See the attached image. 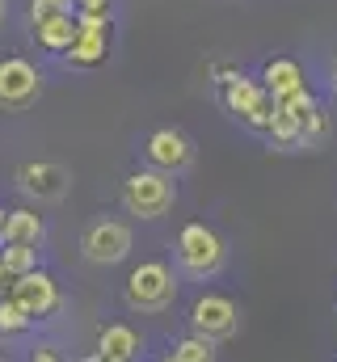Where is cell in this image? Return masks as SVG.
<instances>
[{"mask_svg":"<svg viewBox=\"0 0 337 362\" xmlns=\"http://www.w3.org/2000/svg\"><path fill=\"white\" fill-rule=\"evenodd\" d=\"M173 266L190 282H211L228 270V240L211 223H185L173 240Z\"/></svg>","mask_w":337,"mask_h":362,"instance_id":"6da1fadb","label":"cell"},{"mask_svg":"<svg viewBox=\"0 0 337 362\" xmlns=\"http://www.w3.org/2000/svg\"><path fill=\"white\" fill-rule=\"evenodd\" d=\"M177 282H181V274L168 262H139L122 282V303L131 312H144V316L168 312L173 299H177Z\"/></svg>","mask_w":337,"mask_h":362,"instance_id":"7a4b0ae2","label":"cell"},{"mask_svg":"<svg viewBox=\"0 0 337 362\" xmlns=\"http://www.w3.org/2000/svg\"><path fill=\"white\" fill-rule=\"evenodd\" d=\"M118 202L135 219H165L177 202V177H168L161 169H135L122 177Z\"/></svg>","mask_w":337,"mask_h":362,"instance_id":"3957f363","label":"cell"},{"mask_svg":"<svg viewBox=\"0 0 337 362\" xmlns=\"http://www.w3.org/2000/svg\"><path fill=\"white\" fill-rule=\"evenodd\" d=\"M219 101H224V110L245 127L253 135H265V127H270V118H274V97L265 93V85L257 81V76H236V81H228V85H219Z\"/></svg>","mask_w":337,"mask_h":362,"instance_id":"277c9868","label":"cell"},{"mask_svg":"<svg viewBox=\"0 0 337 362\" xmlns=\"http://www.w3.org/2000/svg\"><path fill=\"white\" fill-rule=\"evenodd\" d=\"M131 249H135L131 223H122L114 215H97V219L84 223V232H81L84 262H93V266H118V262L131 257Z\"/></svg>","mask_w":337,"mask_h":362,"instance_id":"5b68a950","label":"cell"},{"mask_svg":"<svg viewBox=\"0 0 337 362\" xmlns=\"http://www.w3.org/2000/svg\"><path fill=\"white\" fill-rule=\"evenodd\" d=\"M190 333H198V337H207V341H232L236 333H241V308H236V299H228V295H219V291H202L194 303H190Z\"/></svg>","mask_w":337,"mask_h":362,"instance_id":"8992f818","label":"cell"},{"mask_svg":"<svg viewBox=\"0 0 337 362\" xmlns=\"http://www.w3.org/2000/svg\"><path fill=\"white\" fill-rule=\"evenodd\" d=\"M194 156H198V148H194V139H190L181 127H156V131L144 139V160H148V169H161L168 177L190 173V169H194Z\"/></svg>","mask_w":337,"mask_h":362,"instance_id":"52a82bcc","label":"cell"},{"mask_svg":"<svg viewBox=\"0 0 337 362\" xmlns=\"http://www.w3.org/2000/svg\"><path fill=\"white\" fill-rule=\"evenodd\" d=\"M81 21V34L72 42V51L64 55L68 68H81V72H93L105 64L110 55V30H114V13H76Z\"/></svg>","mask_w":337,"mask_h":362,"instance_id":"ba28073f","label":"cell"},{"mask_svg":"<svg viewBox=\"0 0 337 362\" xmlns=\"http://www.w3.org/2000/svg\"><path fill=\"white\" fill-rule=\"evenodd\" d=\"M13 181H17V189H21L30 202H38V206H55V202H64L68 189H72V173H68L59 160H25Z\"/></svg>","mask_w":337,"mask_h":362,"instance_id":"9c48e42d","label":"cell"},{"mask_svg":"<svg viewBox=\"0 0 337 362\" xmlns=\"http://www.w3.org/2000/svg\"><path fill=\"white\" fill-rule=\"evenodd\" d=\"M42 72L25 55H4L0 59V110H30L42 97Z\"/></svg>","mask_w":337,"mask_h":362,"instance_id":"30bf717a","label":"cell"},{"mask_svg":"<svg viewBox=\"0 0 337 362\" xmlns=\"http://www.w3.org/2000/svg\"><path fill=\"white\" fill-rule=\"evenodd\" d=\"M13 299L34 316V320H47L59 303H64V295H59V282H55V274L51 270H30V274H21L17 282H13Z\"/></svg>","mask_w":337,"mask_h":362,"instance_id":"8fae6325","label":"cell"},{"mask_svg":"<svg viewBox=\"0 0 337 362\" xmlns=\"http://www.w3.org/2000/svg\"><path fill=\"white\" fill-rule=\"evenodd\" d=\"M257 81L265 85V93H270L274 101H282V97H291V93L308 89V76H304V64H299V59H291V55H270V59L261 64V72H257Z\"/></svg>","mask_w":337,"mask_h":362,"instance_id":"7c38bea8","label":"cell"},{"mask_svg":"<svg viewBox=\"0 0 337 362\" xmlns=\"http://www.w3.org/2000/svg\"><path fill=\"white\" fill-rule=\"evenodd\" d=\"M0 245H30V249H42L47 245V219L38 215V206H13L4 215V236Z\"/></svg>","mask_w":337,"mask_h":362,"instance_id":"4fadbf2b","label":"cell"},{"mask_svg":"<svg viewBox=\"0 0 337 362\" xmlns=\"http://www.w3.org/2000/svg\"><path fill=\"white\" fill-rule=\"evenodd\" d=\"M101 358H122V362H139L144 354V337L131 329V325H122V320H110V325H101L97 329V346H93Z\"/></svg>","mask_w":337,"mask_h":362,"instance_id":"5bb4252c","label":"cell"},{"mask_svg":"<svg viewBox=\"0 0 337 362\" xmlns=\"http://www.w3.org/2000/svg\"><path fill=\"white\" fill-rule=\"evenodd\" d=\"M76 34H81V21H76V13H68V17H55V21H42V25H34V42H38L47 55H59V59L72 51Z\"/></svg>","mask_w":337,"mask_h":362,"instance_id":"9a60e30c","label":"cell"},{"mask_svg":"<svg viewBox=\"0 0 337 362\" xmlns=\"http://www.w3.org/2000/svg\"><path fill=\"white\" fill-rule=\"evenodd\" d=\"M30 325H34V316L8 295V299H0V337L8 341V337H25L30 333Z\"/></svg>","mask_w":337,"mask_h":362,"instance_id":"2e32d148","label":"cell"},{"mask_svg":"<svg viewBox=\"0 0 337 362\" xmlns=\"http://www.w3.org/2000/svg\"><path fill=\"white\" fill-rule=\"evenodd\" d=\"M168 354H173V362H215V341H207L198 333H185V337L173 341Z\"/></svg>","mask_w":337,"mask_h":362,"instance_id":"e0dca14e","label":"cell"},{"mask_svg":"<svg viewBox=\"0 0 337 362\" xmlns=\"http://www.w3.org/2000/svg\"><path fill=\"white\" fill-rule=\"evenodd\" d=\"M329 135H333V122H329L325 110H316V114L304 122V131H299V152H321V148L329 144Z\"/></svg>","mask_w":337,"mask_h":362,"instance_id":"ac0fdd59","label":"cell"},{"mask_svg":"<svg viewBox=\"0 0 337 362\" xmlns=\"http://www.w3.org/2000/svg\"><path fill=\"white\" fill-rule=\"evenodd\" d=\"M0 266L13 278H21V274L38 270V249H30V245H0Z\"/></svg>","mask_w":337,"mask_h":362,"instance_id":"d6986e66","label":"cell"},{"mask_svg":"<svg viewBox=\"0 0 337 362\" xmlns=\"http://www.w3.org/2000/svg\"><path fill=\"white\" fill-rule=\"evenodd\" d=\"M68 13H76V0H30V30L42 25V21L68 17Z\"/></svg>","mask_w":337,"mask_h":362,"instance_id":"ffe728a7","label":"cell"},{"mask_svg":"<svg viewBox=\"0 0 337 362\" xmlns=\"http://www.w3.org/2000/svg\"><path fill=\"white\" fill-rule=\"evenodd\" d=\"M278 105H282L287 114H295L299 122H308V118H312V114L321 110V101H316V93H312V89H299V93H291V97H282Z\"/></svg>","mask_w":337,"mask_h":362,"instance_id":"44dd1931","label":"cell"},{"mask_svg":"<svg viewBox=\"0 0 337 362\" xmlns=\"http://www.w3.org/2000/svg\"><path fill=\"white\" fill-rule=\"evenodd\" d=\"M76 13H114V0H76Z\"/></svg>","mask_w":337,"mask_h":362,"instance_id":"7402d4cb","label":"cell"},{"mask_svg":"<svg viewBox=\"0 0 337 362\" xmlns=\"http://www.w3.org/2000/svg\"><path fill=\"white\" fill-rule=\"evenodd\" d=\"M25 362H64V358H59V354H55L51 346H34V350L25 354Z\"/></svg>","mask_w":337,"mask_h":362,"instance_id":"603a6c76","label":"cell"},{"mask_svg":"<svg viewBox=\"0 0 337 362\" xmlns=\"http://www.w3.org/2000/svg\"><path fill=\"white\" fill-rule=\"evenodd\" d=\"M13 282H17V278L0 266V299H8V295H13Z\"/></svg>","mask_w":337,"mask_h":362,"instance_id":"cb8c5ba5","label":"cell"},{"mask_svg":"<svg viewBox=\"0 0 337 362\" xmlns=\"http://www.w3.org/2000/svg\"><path fill=\"white\" fill-rule=\"evenodd\" d=\"M329 89L337 93V51H333V64H329Z\"/></svg>","mask_w":337,"mask_h":362,"instance_id":"d4e9b609","label":"cell"},{"mask_svg":"<svg viewBox=\"0 0 337 362\" xmlns=\"http://www.w3.org/2000/svg\"><path fill=\"white\" fill-rule=\"evenodd\" d=\"M76 362H122V358H101V354L93 350V354H84V358H76Z\"/></svg>","mask_w":337,"mask_h":362,"instance_id":"484cf974","label":"cell"},{"mask_svg":"<svg viewBox=\"0 0 337 362\" xmlns=\"http://www.w3.org/2000/svg\"><path fill=\"white\" fill-rule=\"evenodd\" d=\"M8 21V0H0V25Z\"/></svg>","mask_w":337,"mask_h":362,"instance_id":"4316f807","label":"cell"},{"mask_svg":"<svg viewBox=\"0 0 337 362\" xmlns=\"http://www.w3.org/2000/svg\"><path fill=\"white\" fill-rule=\"evenodd\" d=\"M4 215H8V211H4V206H0V236H4Z\"/></svg>","mask_w":337,"mask_h":362,"instance_id":"83f0119b","label":"cell"},{"mask_svg":"<svg viewBox=\"0 0 337 362\" xmlns=\"http://www.w3.org/2000/svg\"><path fill=\"white\" fill-rule=\"evenodd\" d=\"M152 362H173V354H165V358H152Z\"/></svg>","mask_w":337,"mask_h":362,"instance_id":"f1b7e54d","label":"cell"},{"mask_svg":"<svg viewBox=\"0 0 337 362\" xmlns=\"http://www.w3.org/2000/svg\"><path fill=\"white\" fill-rule=\"evenodd\" d=\"M0 362H13V358H8V354H0Z\"/></svg>","mask_w":337,"mask_h":362,"instance_id":"f546056e","label":"cell"}]
</instances>
